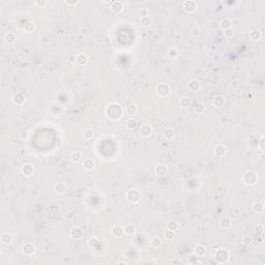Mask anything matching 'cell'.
Listing matches in <instances>:
<instances>
[{"label":"cell","mask_w":265,"mask_h":265,"mask_svg":"<svg viewBox=\"0 0 265 265\" xmlns=\"http://www.w3.org/2000/svg\"><path fill=\"white\" fill-rule=\"evenodd\" d=\"M213 258L218 263H226L230 258V253L226 249H218L215 251Z\"/></svg>","instance_id":"7a4b0ae2"},{"label":"cell","mask_w":265,"mask_h":265,"mask_svg":"<svg viewBox=\"0 0 265 265\" xmlns=\"http://www.w3.org/2000/svg\"><path fill=\"white\" fill-rule=\"evenodd\" d=\"M187 88H189V90L196 93V92H199L201 90V83L198 80H192V81L187 83Z\"/></svg>","instance_id":"8fae6325"},{"label":"cell","mask_w":265,"mask_h":265,"mask_svg":"<svg viewBox=\"0 0 265 265\" xmlns=\"http://www.w3.org/2000/svg\"><path fill=\"white\" fill-rule=\"evenodd\" d=\"M169 263H171V264H181V262L179 260H172V261L169 262Z\"/></svg>","instance_id":"816d5d0a"},{"label":"cell","mask_w":265,"mask_h":265,"mask_svg":"<svg viewBox=\"0 0 265 265\" xmlns=\"http://www.w3.org/2000/svg\"><path fill=\"white\" fill-rule=\"evenodd\" d=\"M225 105V97L223 95H215V97L212 98V106L217 107V108H221Z\"/></svg>","instance_id":"ac0fdd59"},{"label":"cell","mask_w":265,"mask_h":265,"mask_svg":"<svg viewBox=\"0 0 265 265\" xmlns=\"http://www.w3.org/2000/svg\"><path fill=\"white\" fill-rule=\"evenodd\" d=\"M194 254H195L196 257H204V256L206 255V248L204 245H198L195 246V249H194Z\"/></svg>","instance_id":"e0dca14e"},{"label":"cell","mask_w":265,"mask_h":265,"mask_svg":"<svg viewBox=\"0 0 265 265\" xmlns=\"http://www.w3.org/2000/svg\"><path fill=\"white\" fill-rule=\"evenodd\" d=\"M231 224H232V222H231V218L229 217H224L221 218L220 221V226L222 228H224V229H227V228H230L231 227Z\"/></svg>","instance_id":"f546056e"},{"label":"cell","mask_w":265,"mask_h":265,"mask_svg":"<svg viewBox=\"0 0 265 265\" xmlns=\"http://www.w3.org/2000/svg\"><path fill=\"white\" fill-rule=\"evenodd\" d=\"M241 242H242V245H245V246L251 245L252 243H253V238H252V236H249V235H245V236L242 237Z\"/></svg>","instance_id":"74e56055"},{"label":"cell","mask_w":265,"mask_h":265,"mask_svg":"<svg viewBox=\"0 0 265 265\" xmlns=\"http://www.w3.org/2000/svg\"><path fill=\"white\" fill-rule=\"evenodd\" d=\"M178 56H179V51H178L176 48L168 49V51H167V57L168 58H170V59H176Z\"/></svg>","instance_id":"f1b7e54d"},{"label":"cell","mask_w":265,"mask_h":265,"mask_svg":"<svg viewBox=\"0 0 265 265\" xmlns=\"http://www.w3.org/2000/svg\"><path fill=\"white\" fill-rule=\"evenodd\" d=\"M25 30L28 32H31L34 30V22L33 21H28L26 24H25Z\"/></svg>","instance_id":"b9f144b4"},{"label":"cell","mask_w":265,"mask_h":265,"mask_svg":"<svg viewBox=\"0 0 265 265\" xmlns=\"http://www.w3.org/2000/svg\"><path fill=\"white\" fill-rule=\"evenodd\" d=\"M34 5L35 7H39V8H43V7H45L46 5H47V1H45V0H38V1H35L34 2Z\"/></svg>","instance_id":"ee69618b"},{"label":"cell","mask_w":265,"mask_h":265,"mask_svg":"<svg viewBox=\"0 0 265 265\" xmlns=\"http://www.w3.org/2000/svg\"><path fill=\"white\" fill-rule=\"evenodd\" d=\"M125 198L129 203H132V204H137V203L141 200V193H140V191L137 189H131L126 192Z\"/></svg>","instance_id":"3957f363"},{"label":"cell","mask_w":265,"mask_h":265,"mask_svg":"<svg viewBox=\"0 0 265 265\" xmlns=\"http://www.w3.org/2000/svg\"><path fill=\"white\" fill-rule=\"evenodd\" d=\"M183 11L187 14H192L195 13L198 8V3L195 1V0H187V1H184L182 4Z\"/></svg>","instance_id":"8992f818"},{"label":"cell","mask_w":265,"mask_h":265,"mask_svg":"<svg viewBox=\"0 0 265 265\" xmlns=\"http://www.w3.org/2000/svg\"><path fill=\"white\" fill-rule=\"evenodd\" d=\"M64 3H65L66 5H70V7H73V5L78 4L79 2H78V1H65V2H64Z\"/></svg>","instance_id":"681fc988"},{"label":"cell","mask_w":265,"mask_h":265,"mask_svg":"<svg viewBox=\"0 0 265 265\" xmlns=\"http://www.w3.org/2000/svg\"><path fill=\"white\" fill-rule=\"evenodd\" d=\"M4 41L7 42V44L13 45L17 41V36L16 34H14V33H7V34L4 36Z\"/></svg>","instance_id":"d590c367"},{"label":"cell","mask_w":265,"mask_h":265,"mask_svg":"<svg viewBox=\"0 0 265 265\" xmlns=\"http://www.w3.org/2000/svg\"><path fill=\"white\" fill-rule=\"evenodd\" d=\"M124 113L128 114V116H135L138 113V107L135 104L128 105V106L124 109Z\"/></svg>","instance_id":"7402d4cb"},{"label":"cell","mask_w":265,"mask_h":265,"mask_svg":"<svg viewBox=\"0 0 265 265\" xmlns=\"http://www.w3.org/2000/svg\"><path fill=\"white\" fill-rule=\"evenodd\" d=\"M224 35L226 36L227 38H231L233 36V30L232 28L230 29H227V30H224Z\"/></svg>","instance_id":"bcb514c9"},{"label":"cell","mask_w":265,"mask_h":265,"mask_svg":"<svg viewBox=\"0 0 265 265\" xmlns=\"http://www.w3.org/2000/svg\"><path fill=\"white\" fill-rule=\"evenodd\" d=\"M123 230H124V234L128 236H132L135 233H136V228H135L134 225L132 224H126L124 227H123Z\"/></svg>","instance_id":"4316f807"},{"label":"cell","mask_w":265,"mask_h":265,"mask_svg":"<svg viewBox=\"0 0 265 265\" xmlns=\"http://www.w3.org/2000/svg\"><path fill=\"white\" fill-rule=\"evenodd\" d=\"M95 167V163L92 159L88 158V159H85L84 162H83V168L85 169L86 171H91L93 170Z\"/></svg>","instance_id":"44dd1931"},{"label":"cell","mask_w":265,"mask_h":265,"mask_svg":"<svg viewBox=\"0 0 265 265\" xmlns=\"http://www.w3.org/2000/svg\"><path fill=\"white\" fill-rule=\"evenodd\" d=\"M192 36L193 38H199L200 36V34H201V30H200L198 27H196V28H194L193 30H192Z\"/></svg>","instance_id":"f6af8a7d"},{"label":"cell","mask_w":265,"mask_h":265,"mask_svg":"<svg viewBox=\"0 0 265 265\" xmlns=\"http://www.w3.org/2000/svg\"><path fill=\"white\" fill-rule=\"evenodd\" d=\"M258 180V175L254 171H246L242 176V181L245 186H255Z\"/></svg>","instance_id":"277c9868"},{"label":"cell","mask_w":265,"mask_h":265,"mask_svg":"<svg viewBox=\"0 0 265 265\" xmlns=\"http://www.w3.org/2000/svg\"><path fill=\"white\" fill-rule=\"evenodd\" d=\"M253 210L256 213H262L264 211V204L263 202L261 201H256L254 204H253Z\"/></svg>","instance_id":"484cf974"},{"label":"cell","mask_w":265,"mask_h":265,"mask_svg":"<svg viewBox=\"0 0 265 265\" xmlns=\"http://www.w3.org/2000/svg\"><path fill=\"white\" fill-rule=\"evenodd\" d=\"M21 171H22V174L24 175V176H31V175H33V173H34V167L31 165V164H24L22 166V169H21Z\"/></svg>","instance_id":"7c38bea8"},{"label":"cell","mask_w":265,"mask_h":265,"mask_svg":"<svg viewBox=\"0 0 265 265\" xmlns=\"http://www.w3.org/2000/svg\"><path fill=\"white\" fill-rule=\"evenodd\" d=\"M70 236L73 239H82L84 236V232H83L82 228L80 227H73L70 231Z\"/></svg>","instance_id":"30bf717a"},{"label":"cell","mask_w":265,"mask_h":265,"mask_svg":"<svg viewBox=\"0 0 265 265\" xmlns=\"http://www.w3.org/2000/svg\"><path fill=\"white\" fill-rule=\"evenodd\" d=\"M178 228H179V224H178V222L177 221H175V220H170V221H168V223H167V229L168 230H171V231H176Z\"/></svg>","instance_id":"836d02e7"},{"label":"cell","mask_w":265,"mask_h":265,"mask_svg":"<svg viewBox=\"0 0 265 265\" xmlns=\"http://www.w3.org/2000/svg\"><path fill=\"white\" fill-rule=\"evenodd\" d=\"M164 137H165V139H167V140H169V141L172 140V139H173V138L175 137L174 129L171 128H166L165 131H164Z\"/></svg>","instance_id":"e575fe53"},{"label":"cell","mask_w":265,"mask_h":265,"mask_svg":"<svg viewBox=\"0 0 265 265\" xmlns=\"http://www.w3.org/2000/svg\"><path fill=\"white\" fill-rule=\"evenodd\" d=\"M124 113L123 108L120 106L118 103H111L107 106L106 110H105V115L108 119L112 120V121H116V120L120 119Z\"/></svg>","instance_id":"6da1fadb"},{"label":"cell","mask_w":265,"mask_h":265,"mask_svg":"<svg viewBox=\"0 0 265 265\" xmlns=\"http://www.w3.org/2000/svg\"><path fill=\"white\" fill-rule=\"evenodd\" d=\"M137 125H138V121L135 118H129L125 123L126 128L129 129V131H134L137 128Z\"/></svg>","instance_id":"1f68e13d"},{"label":"cell","mask_w":265,"mask_h":265,"mask_svg":"<svg viewBox=\"0 0 265 265\" xmlns=\"http://www.w3.org/2000/svg\"><path fill=\"white\" fill-rule=\"evenodd\" d=\"M227 153V147L225 145H222V144H218V145L215 146L214 148V155L218 158H223V156Z\"/></svg>","instance_id":"9a60e30c"},{"label":"cell","mask_w":265,"mask_h":265,"mask_svg":"<svg viewBox=\"0 0 265 265\" xmlns=\"http://www.w3.org/2000/svg\"><path fill=\"white\" fill-rule=\"evenodd\" d=\"M111 11L115 14H120L123 11V3L120 1H114L111 4Z\"/></svg>","instance_id":"d6986e66"},{"label":"cell","mask_w":265,"mask_h":265,"mask_svg":"<svg viewBox=\"0 0 265 265\" xmlns=\"http://www.w3.org/2000/svg\"><path fill=\"white\" fill-rule=\"evenodd\" d=\"M0 239H1V242L4 243V245H10L13 241V235L11 233H3L0 237Z\"/></svg>","instance_id":"d6a6232c"},{"label":"cell","mask_w":265,"mask_h":265,"mask_svg":"<svg viewBox=\"0 0 265 265\" xmlns=\"http://www.w3.org/2000/svg\"><path fill=\"white\" fill-rule=\"evenodd\" d=\"M194 111L196 114H203L206 111V106L203 103H197L194 106Z\"/></svg>","instance_id":"4dcf8cb0"},{"label":"cell","mask_w":265,"mask_h":265,"mask_svg":"<svg viewBox=\"0 0 265 265\" xmlns=\"http://www.w3.org/2000/svg\"><path fill=\"white\" fill-rule=\"evenodd\" d=\"M255 232L259 234V235H263V232H264V227L263 225H257V226L255 227Z\"/></svg>","instance_id":"7bdbcfd3"},{"label":"cell","mask_w":265,"mask_h":265,"mask_svg":"<svg viewBox=\"0 0 265 265\" xmlns=\"http://www.w3.org/2000/svg\"><path fill=\"white\" fill-rule=\"evenodd\" d=\"M231 26H232V21H231L229 18H224V19L220 22V27L223 30L230 29Z\"/></svg>","instance_id":"83f0119b"},{"label":"cell","mask_w":265,"mask_h":265,"mask_svg":"<svg viewBox=\"0 0 265 265\" xmlns=\"http://www.w3.org/2000/svg\"><path fill=\"white\" fill-rule=\"evenodd\" d=\"M26 101V97L23 93H16L13 97V103L17 106H22V105L25 103Z\"/></svg>","instance_id":"2e32d148"},{"label":"cell","mask_w":265,"mask_h":265,"mask_svg":"<svg viewBox=\"0 0 265 265\" xmlns=\"http://www.w3.org/2000/svg\"><path fill=\"white\" fill-rule=\"evenodd\" d=\"M264 142H265V137L263 136V137L261 138L260 143H259V149H260L262 152L264 151Z\"/></svg>","instance_id":"c3c4849f"},{"label":"cell","mask_w":265,"mask_h":265,"mask_svg":"<svg viewBox=\"0 0 265 265\" xmlns=\"http://www.w3.org/2000/svg\"><path fill=\"white\" fill-rule=\"evenodd\" d=\"M153 132V128L150 124H142L141 128L139 129V134L140 136H142L144 138H148L152 135Z\"/></svg>","instance_id":"9c48e42d"},{"label":"cell","mask_w":265,"mask_h":265,"mask_svg":"<svg viewBox=\"0 0 265 265\" xmlns=\"http://www.w3.org/2000/svg\"><path fill=\"white\" fill-rule=\"evenodd\" d=\"M140 22H141V25H142V26L147 27V26H149V25H150V23H151V21H150L149 16H147V17H143V18H141Z\"/></svg>","instance_id":"60d3db41"},{"label":"cell","mask_w":265,"mask_h":265,"mask_svg":"<svg viewBox=\"0 0 265 265\" xmlns=\"http://www.w3.org/2000/svg\"><path fill=\"white\" fill-rule=\"evenodd\" d=\"M111 234L115 237V238H120V237L123 236L124 234V230H123V227L119 226V225H116L114 226L112 229H111Z\"/></svg>","instance_id":"4fadbf2b"},{"label":"cell","mask_w":265,"mask_h":265,"mask_svg":"<svg viewBox=\"0 0 265 265\" xmlns=\"http://www.w3.org/2000/svg\"><path fill=\"white\" fill-rule=\"evenodd\" d=\"M164 236L166 240H173L174 237H175V232L174 231H171V230H166V232L164 233Z\"/></svg>","instance_id":"f35d334b"},{"label":"cell","mask_w":265,"mask_h":265,"mask_svg":"<svg viewBox=\"0 0 265 265\" xmlns=\"http://www.w3.org/2000/svg\"><path fill=\"white\" fill-rule=\"evenodd\" d=\"M155 173L158 177H165L169 173V168L165 164H158L155 168Z\"/></svg>","instance_id":"ba28073f"},{"label":"cell","mask_w":265,"mask_h":265,"mask_svg":"<svg viewBox=\"0 0 265 265\" xmlns=\"http://www.w3.org/2000/svg\"><path fill=\"white\" fill-rule=\"evenodd\" d=\"M97 243H98V241H97V239L95 238V237L89 238V240H88V245H89V246H95V245H97Z\"/></svg>","instance_id":"7dc6e473"},{"label":"cell","mask_w":265,"mask_h":265,"mask_svg":"<svg viewBox=\"0 0 265 265\" xmlns=\"http://www.w3.org/2000/svg\"><path fill=\"white\" fill-rule=\"evenodd\" d=\"M70 159L74 163H79L82 159V155L80 151H73L72 155H70Z\"/></svg>","instance_id":"8d00e7d4"},{"label":"cell","mask_w":265,"mask_h":265,"mask_svg":"<svg viewBox=\"0 0 265 265\" xmlns=\"http://www.w3.org/2000/svg\"><path fill=\"white\" fill-rule=\"evenodd\" d=\"M163 245V240L159 236H155L150 240V246L153 249H159Z\"/></svg>","instance_id":"cb8c5ba5"},{"label":"cell","mask_w":265,"mask_h":265,"mask_svg":"<svg viewBox=\"0 0 265 265\" xmlns=\"http://www.w3.org/2000/svg\"><path fill=\"white\" fill-rule=\"evenodd\" d=\"M261 38H262V33L260 30H258V29L251 30V32H249V38H251L252 41L258 42V41H260Z\"/></svg>","instance_id":"d4e9b609"},{"label":"cell","mask_w":265,"mask_h":265,"mask_svg":"<svg viewBox=\"0 0 265 265\" xmlns=\"http://www.w3.org/2000/svg\"><path fill=\"white\" fill-rule=\"evenodd\" d=\"M171 92V87L170 85L167 84V83H159V84L156 86V94L161 97H166L170 94Z\"/></svg>","instance_id":"5b68a950"},{"label":"cell","mask_w":265,"mask_h":265,"mask_svg":"<svg viewBox=\"0 0 265 265\" xmlns=\"http://www.w3.org/2000/svg\"><path fill=\"white\" fill-rule=\"evenodd\" d=\"M22 253L26 257H31L35 253V245L31 242H26L24 243L22 246Z\"/></svg>","instance_id":"52a82bcc"},{"label":"cell","mask_w":265,"mask_h":265,"mask_svg":"<svg viewBox=\"0 0 265 265\" xmlns=\"http://www.w3.org/2000/svg\"><path fill=\"white\" fill-rule=\"evenodd\" d=\"M179 106L182 108V109L187 110V109H190V108L192 107V101H191L190 97H183L180 98V101H179Z\"/></svg>","instance_id":"ffe728a7"},{"label":"cell","mask_w":265,"mask_h":265,"mask_svg":"<svg viewBox=\"0 0 265 265\" xmlns=\"http://www.w3.org/2000/svg\"><path fill=\"white\" fill-rule=\"evenodd\" d=\"M257 241L259 243H263V235H259L258 238H257Z\"/></svg>","instance_id":"f907efd6"},{"label":"cell","mask_w":265,"mask_h":265,"mask_svg":"<svg viewBox=\"0 0 265 265\" xmlns=\"http://www.w3.org/2000/svg\"><path fill=\"white\" fill-rule=\"evenodd\" d=\"M94 137V132L92 129H86L84 132V139L85 140H91Z\"/></svg>","instance_id":"ab89813d"},{"label":"cell","mask_w":265,"mask_h":265,"mask_svg":"<svg viewBox=\"0 0 265 265\" xmlns=\"http://www.w3.org/2000/svg\"><path fill=\"white\" fill-rule=\"evenodd\" d=\"M88 56L86 54H83V53H80L79 55H77L76 57V62L78 65H81V66H85L86 64L88 63Z\"/></svg>","instance_id":"5bb4252c"},{"label":"cell","mask_w":265,"mask_h":265,"mask_svg":"<svg viewBox=\"0 0 265 265\" xmlns=\"http://www.w3.org/2000/svg\"><path fill=\"white\" fill-rule=\"evenodd\" d=\"M54 191L58 194H64L67 191V186L62 181H60V182H57L54 186Z\"/></svg>","instance_id":"603a6c76"}]
</instances>
